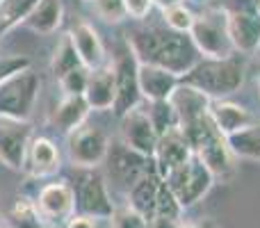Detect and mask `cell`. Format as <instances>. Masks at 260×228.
<instances>
[{"label": "cell", "instance_id": "1", "mask_svg": "<svg viewBox=\"0 0 260 228\" xmlns=\"http://www.w3.org/2000/svg\"><path fill=\"white\" fill-rule=\"evenodd\" d=\"M128 48L139 64H155L165 71L183 78L201 59L189 35H178L160 27H139L128 32Z\"/></svg>", "mask_w": 260, "mask_h": 228}, {"label": "cell", "instance_id": "2", "mask_svg": "<svg viewBox=\"0 0 260 228\" xmlns=\"http://www.w3.org/2000/svg\"><path fill=\"white\" fill-rule=\"evenodd\" d=\"M180 82L194 87L210 101H226L244 85V64L238 57L199 59L197 67L180 78Z\"/></svg>", "mask_w": 260, "mask_h": 228}, {"label": "cell", "instance_id": "3", "mask_svg": "<svg viewBox=\"0 0 260 228\" xmlns=\"http://www.w3.org/2000/svg\"><path fill=\"white\" fill-rule=\"evenodd\" d=\"M187 137L189 146H192L194 155L208 167V171L212 174L215 180H231L235 176V160L229 146V139L217 130V125L212 123L210 112L206 119H201L199 123H194L192 128L180 130Z\"/></svg>", "mask_w": 260, "mask_h": 228}, {"label": "cell", "instance_id": "4", "mask_svg": "<svg viewBox=\"0 0 260 228\" xmlns=\"http://www.w3.org/2000/svg\"><path fill=\"white\" fill-rule=\"evenodd\" d=\"M189 39L203 59H229L235 53L229 27H226L224 7L203 9L201 14H197L194 25L189 30Z\"/></svg>", "mask_w": 260, "mask_h": 228}, {"label": "cell", "instance_id": "5", "mask_svg": "<svg viewBox=\"0 0 260 228\" xmlns=\"http://www.w3.org/2000/svg\"><path fill=\"white\" fill-rule=\"evenodd\" d=\"M165 183L171 189V194L176 197V201L180 203V208L187 210V208L197 206L210 192L212 185H215V178L208 171V167L197 155H192L183 167L171 171L165 178Z\"/></svg>", "mask_w": 260, "mask_h": 228}, {"label": "cell", "instance_id": "6", "mask_svg": "<svg viewBox=\"0 0 260 228\" xmlns=\"http://www.w3.org/2000/svg\"><path fill=\"white\" fill-rule=\"evenodd\" d=\"M39 76L30 69L14 73L0 82V116L30 119L35 101L39 96Z\"/></svg>", "mask_w": 260, "mask_h": 228}, {"label": "cell", "instance_id": "7", "mask_svg": "<svg viewBox=\"0 0 260 228\" xmlns=\"http://www.w3.org/2000/svg\"><path fill=\"white\" fill-rule=\"evenodd\" d=\"M110 151V139L99 125L82 123L78 130L69 135V157L73 167L82 169H96L103 165Z\"/></svg>", "mask_w": 260, "mask_h": 228}, {"label": "cell", "instance_id": "8", "mask_svg": "<svg viewBox=\"0 0 260 228\" xmlns=\"http://www.w3.org/2000/svg\"><path fill=\"white\" fill-rule=\"evenodd\" d=\"M32 142V125L25 119L0 116V162L9 169H25L27 148Z\"/></svg>", "mask_w": 260, "mask_h": 228}, {"label": "cell", "instance_id": "9", "mask_svg": "<svg viewBox=\"0 0 260 228\" xmlns=\"http://www.w3.org/2000/svg\"><path fill=\"white\" fill-rule=\"evenodd\" d=\"M114 67V76H117V101H114V114L123 116L130 110L139 108V99H142V91H139V80H137V67L139 62L135 59V55L128 50L117 55V59L112 62Z\"/></svg>", "mask_w": 260, "mask_h": 228}, {"label": "cell", "instance_id": "10", "mask_svg": "<svg viewBox=\"0 0 260 228\" xmlns=\"http://www.w3.org/2000/svg\"><path fill=\"white\" fill-rule=\"evenodd\" d=\"M76 206L80 215L91 217V219H110L114 215V206L108 194L105 178L96 169H91L80 180L78 194H76Z\"/></svg>", "mask_w": 260, "mask_h": 228}, {"label": "cell", "instance_id": "11", "mask_svg": "<svg viewBox=\"0 0 260 228\" xmlns=\"http://www.w3.org/2000/svg\"><path fill=\"white\" fill-rule=\"evenodd\" d=\"M226 27L235 53L251 55L260 50V14L256 9H226Z\"/></svg>", "mask_w": 260, "mask_h": 228}, {"label": "cell", "instance_id": "12", "mask_svg": "<svg viewBox=\"0 0 260 228\" xmlns=\"http://www.w3.org/2000/svg\"><path fill=\"white\" fill-rule=\"evenodd\" d=\"M192 155H194V151H192V146H189L187 137L180 133V128H171V130H167L165 135L157 137L155 153H153V157H151L153 169L165 180L171 171L183 167Z\"/></svg>", "mask_w": 260, "mask_h": 228}, {"label": "cell", "instance_id": "13", "mask_svg": "<svg viewBox=\"0 0 260 228\" xmlns=\"http://www.w3.org/2000/svg\"><path fill=\"white\" fill-rule=\"evenodd\" d=\"M121 144L139 155L153 157L157 146V130L146 110L135 108L121 116Z\"/></svg>", "mask_w": 260, "mask_h": 228}, {"label": "cell", "instance_id": "14", "mask_svg": "<svg viewBox=\"0 0 260 228\" xmlns=\"http://www.w3.org/2000/svg\"><path fill=\"white\" fill-rule=\"evenodd\" d=\"M110 167V174L119 180V183H126L128 189L142 178L144 174L153 169V160L146 155H139L135 153L133 148L123 146L121 142L119 144H110V151H108V157H105Z\"/></svg>", "mask_w": 260, "mask_h": 228}, {"label": "cell", "instance_id": "15", "mask_svg": "<svg viewBox=\"0 0 260 228\" xmlns=\"http://www.w3.org/2000/svg\"><path fill=\"white\" fill-rule=\"evenodd\" d=\"M37 212L41 219L48 221H64L71 219L73 210H76V189L69 183H50L41 187L39 197H37Z\"/></svg>", "mask_w": 260, "mask_h": 228}, {"label": "cell", "instance_id": "16", "mask_svg": "<svg viewBox=\"0 0 260 228\" xmlns=\"http://www.w3.org/2000/svg\"><path fill=\"white\" fill-rule=\"evenodd\" d=\"M210 103L212 101L208 96H203L194 87L183 85V82L176 87V91L169 99V105L176 114V125L180 130H187L201 119H206L208 112H210Z\"/></svg>", "mask_w": 260, "mask_h": 228}, {"label": "cell", "instance_id": "17", "mask_svg": "<svg viewBox=\"0 0 260 228\" xmlns=\"http://www.w3.org/2000/svg\"><path fill=\"white\" fill-rule=\"evenodd\" d=\"M137 80L139 91L148 103H157V101H169L176 87L180 85V78L174 73L165 71V69L155 67V64H139L137 67Z\"/></svg>", "mask_w": 260, "mask_h": 228}, {"label": "cell", "instance_id": "18", "mask_svg": "<svg viewBox=\"0 0 260 228\" xmlns=\"http://www.w3.org/2000/svg\"><path fill=\"white\" fill-rule=\"evenodd\" d=\"M85 101L91 110H112L117 101V76H114L112 64L89 71V82H87Z\"/></svg>", "mask_w": 260, "mask_h": 228}, {"label": "cell", "instance_id": "19", "mask_svg": "<svg viewBox=\"0 0 260 228\" xmlns=\"http://www.w3.org/2000/svg\"><path fill=\"white\" fill-rule=\"evenodd\" d=\"M210 119L226 139L238 135V133H242V130L249 128V125L258 123L256 116L249 112L244 105L231 103V101H212L210 103Z\"/></svg>", "mask_w": 260, "mask_h": 228}, {"label": "cell", "instance_id": "20", "mask_svg": "<svg viewBox=\"0 0 260 228\" xmlns=\"http://www.w3.org/2000/svg\"><path fill=\"white\" fill-rule=\"evenodd\" d=\"M71 41L76 46V53L80 57L82 67L94 71V69L103 67L105 64V48H103V41H101L99 32L89 25V23H78L71 32Z\"/></svg>", "mask_w": 260, "mask_h": 228}, {"label": "cell", "instance_id": "21", "mask_svg": "<svg viewBox=\"0 0 260 228\" xmlns=\"http://www.w3.org/2000/svg\"><path fill=\"white\" fill-rule=\"evenodd\" d=\"M25 169L30 171L35 178H44V176H53L59 169V151L48 137H35L27 148L25 157Z\"/></svg>", "mask_w": 260, "mask_h": 228}, {"label": "cell", "instance_id": "22", "mask_svg": "<svg viewBox=\"0 0 260 228\" xmlns=\"http://www.w3.org/2000/svg\"><path fill=\"white\" fill-rule=\"evenodd\" d=\"M160 176L155 174V169H151L148 174H144L133 187L128 189V206L135 212L144 217L146 221L153 219V212H155V199H157V187H160Z\"/></svg>", "mask_w": 260, "mask_h": 228}, {"label": "cell", "instance_id": "23", "mask_svg": "<svg viewBox=\"0 0 260 228\" xmlns=\"http://www.w3.org/2000/svg\"><path fill=\"white\" fill-rule=\"evenodd\" d=\"M89 105H87L85 96H64V101L55 108L53 112V123L57 125L62 133L71 135L85 123L87 114H89Z\"/></svg>", "mask_w": 260, "mask_h": 228}, {"label": "cell", "instance_id": "24", "mask_svg": "<svg viewBox=\"0 0 260 228\" xmlns=\"http://www.w3.org/2000/svg\"><path fill=\"white\" fill-rule=\"evenodd\" d=\"M62 18H64L62 0H41L23 23H25L32 32L50 35V32H55L59 25H62Z\"/></svg>", "mask_w": 260, "mask_h": 228}, {"label": "cell", "instance_id": "25", "mask_svg": "<svg viewBox=\"0 0 260 228\" xmlns=\"http://www.w3.org/2000/svg\"><path fill=\"white\" fill-rule=\"evenodd\" d=\"M229 146L235 157L240 160L260 162V123H253L244 128L242 133L229 137Z\"/></svg>", "mask_w": 260, "mask_h": 228}, {"label": "cell", "instance_id": "26", "mask_svg": "<svg viewBox=\"0 0 260 228\" xmlns=\"http://www.w3.org/2000/svg\"><path fill=\"white\" fill-rule=\"evenodd\" d=\"M78 67H82V62L76 53V46H73V41H71V35H64L62 39H59L55 53H53L50 69H53L55 78L59 80L62 76H67L69 71H73V69H78Z\"/></svg>", "mask_w": 260, "mask_h": 228}, {"label": "cell", "instance_id": "27", "mask_svg": "<svg viewBox=\"0 0 260 228\" xmlns=\"http://www.w3.org/2000/svg\"><path fill=\"white\" fill-rule=\"evenodd\" d=\"M41 0H0V32L23 23Z\"/></svg>", "mask_w": 260, "mask_h": 228}, {"label": "cell", "instance_id": "28", "mask_svg": "<svg viewBox=\"0 0 260 228\" xmlns=\"http://www.w3.org/2000/svg\"><path fill=\"white\" fill-rule=\"evenodd\" d=\"M162 18H165L167 30L178 32V35H189L197 14L180 3V5H174V7H169V9H162Z\"/></svg>", "mask_w": 260, "mask_h": 228}, {"label": "cell", "instance_id": "29", "mask_svg": "<svg viewBox=\"0 0 260 228\" xmlns=\"http://www.w3.org/2000/svg\"><path fill=\"white\" fill-rule=\"evenodd\" d=\"M183 215V208L176 201V197L171 194V189L167 187L165 180H160V187H157V199H155V212L153 217L157 219H169V221H180Z\"/></svg>", "mask_w": 260, "mask_h": 228}, {"label": "cell", "instance_id": "30", "mask_svg": "<svg viewBox=\"0 0 260 228\" xmlns=\"http://www.w3.org/2000/svg\"><path fill=\"white\" fill-rule=\"evenodd\" d=\"M12 224L16 228H41V217L35 203L27 199H18L12 210Z\"/></svg>", "mask_w": 260, "mask_h": 228}, {"label": "cell", "instance_id": "31", "mask_svg": "<svg viewBox=\"0 0 260 228\" xmlns=\"http://www.w3.org/2000/svg\"><path fill=\"white\" fill-rule=\"evenodd\" d=\"M148 116H151L153 125H155V130H157V137L165 135L167 130H171V128H178V125H176V114H174V110H171L169 101H157V103H151Z\"/></svg>", "mask_w": 260, "mask_h": 228}, {"label": "cell", "instance_id": "32", "mask_svg": "<svg viewBox=\"0 0 260 228\" xmlns=\"http://www.w3.org/2000/svg\"><path fill=\"white\" fill-rule=\"evenodd\" d=\"M87 82H89V69L85 67H78L59 78V87L64 89L67 96H85Z\"/></svg>", "mask_w": 260, "mask_h": 228}, {"label": "cell", "instance_id": "33", "mask_svg": "<svg viewBox=\"0 0 260 228\" xmlns=\"http://www.w3.org/2000/svg\"><path fill=\"white\" fill-rule=\"evenodd\" d=\"M94 9L105 23H121L128 16L123 0H94Z\"/></svg>", "mask_w": 260, "mask_h": 228}, {"label": "cell", "instance_id": "34", "mask_svg": "<svg viewBox=\"0 0 260 228\" xmlns=\"http://www.w3.org/2000/svg\"><path fill=\"white\" fill-rule=\"evenodd\" d=\"M110 228H148V221L130 206H123L110 217Z\"/></svg>", "mask_w": 260, "mask_h": 228}, {"label": "cell", "instance_id": "35", "mask_svg": "<svg viewBox=\"0 0 260 228\" xmlns=\"http://www.w3.org/2000/svg\"><path fill=\"white\" fill-rule=\"evenodd\" d=\"M123 5H126L128 16L139 18V21L146 18L153 9V0H123Z\"/></svg>", "mask_w": 260, "mask_h": 228}, {"label": "cell", "instance_id": "36", "mask_svg": "<svg viewBox=\"0 0 260 228\" xmlns=\"http://www.w3.org/2000/svg\"><path fill=\"white\" fill-rule=\"evenodd\" d=\"M67 228H99V224H96V219H91V217L76 215L67 221Z\"/></svg>", "mask_w": 260, "mask_h": 228}, {"label": "cell", "instance_id": "37", "mask_svg": "<svg viewBox=\"0 0 260 228\" xmlns=\"http://www.w3.org/2000/svg\"><path fill=\"white\" fill-rule=\"evenodd\" d=\"M148 228H180V221H169V219H157V217H153V219L148 221Z\"/></svg>", "mask_w": 260, "mask_h": 228}, {"label": "cell", "instance_id": "38", "mask_svg": "<svg viewBox=\"0 0 260 228\" xmlns=\"http://www.w3.org/2000/svg\"><path fill=\"white\" fill-rule=\"evenodd\" d=\"M180 228H219L212 219H201V221H192V224H180Z\"/></svg>", "mask_w": 260, "mask_h": 228}, {"label": "cell", "instance_id": "39", "mask_svg": "<svg viewBox=\"0 0 260 228\" xmlns=\"http://www.w3.org/2000/svg\"><path fill=\"white\" fill-rule=\"evenodd\" d=\"M183 0H153V5H157L160 9H169V7H174V5H180Z\"/></svg>", "mask_w": 260, "mask_h": 228}, {"label": "cell", "instance_id": "40", "mask_svg": "<svg viewBox=\"0 0 260 228\" xmlns=\"http://www.w3.org/2000/svg\"><path fill=\"white\" fill-rule=\"evenodd\" d=\"M256 12L260 14V0H256Z\"/></svg>", "mask_w": 260, "mask_h": 228}, {"label": "cell", "instance_id": "41", "mask_svg": "<svg viewBox=\"0 0 260 228\" xmlns=\"http://www.w3.org/2000/svg\"><path fill=\"white\" fill-rule=\"evenodd\" d=\"M258 91H260V80H258Z\"/></svg>", "mask_w": 260, "mask_h": 228}]
</instances>
